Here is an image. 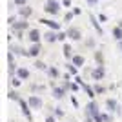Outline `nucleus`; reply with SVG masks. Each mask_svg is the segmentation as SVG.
<instances>
[{"mask_svg":"<svg viewBox=\"0 0 122 122\" xmlns=\"http://www.w3.org/2000/svg\"><path fill=\"white\" fill-rule=\"evenodd\" d=\"M62 5H66V7H69V5H71V0H64V2H62Z\"/></svg>","mask_w":122,"mask_h":122,"instance_id":"35","label":"nucleus"},{"mask_svg":"<svg viewBox=\"0 0 122 122\" xmlns=\"http://www.w3.org/2000/svg\"><path fill=\"white\" fill-rule=\"evenodd\" d=\"M66 67H67V71L71 73V75H76V69H78V67H76L73 62H71V64H66Z\"/></svg>","mask_w":122,"mask_h":122,"instance_id":"23","label":"nucleus"},{"mask_svg":"<svg viewBox=\"0 0 122 122\" xmlns=\"http://www.w3.org/2000/svg\"><path fill=\"white\" fill-rule=\"evenodd\" d=\"M40 36H42V33L38 29H29V33H27V38L31 40V44H33V42H38Z\"/></svg>","mask_w":122,"mask_h":122,"instance_id":"10","label":"nucleus"},{"mask_svg":"<svg viewBox=\"0 0 122 122\" xmlns=\"http://www.w3.org/2000/svg\"><path fill=\"white\" fill-rule=\"evenodd\" d=\"M13 53H16V55H24V56H29V51L27 49H24V47H20V46H11L9 47Z\"/></svg>","mask_w":122,"mask_h":122,"instance_id":"15","label":"nucleus"},{"mask_svg":"<svg viewBox=\"0 0 122 122\" xmlns=\"http://www.w3.org/2000/svg\"><path fill=\"white\" fill-rule=\"evenodd\" d=\"M18 15H20L22 18H27V16L33 15V9H31L29 5H18Z\"/></svg>","mask_w":122,"mask_h":122,"instance_id":"9","label":"nucleus"},{"mask_svg":"<svg viewBox=\"0 0 122 122\" xmlns=\"http://www.w3.org/2000/svg\"><path fill=\"white\" fill-rule=\"evenodd\" d=\"M13 2H15V5H25L27 0H13Z\"/></svg>","mask_w":122,"mask_h":122,"instance_id":"33","label":"nucleus"},{"mask_svg":"<svg viewBox=\"0 0 122 122\" xmlns=\"http://www.w3.org/2000/svg\"><path fill=\"white\" fill-rule=\"evenodd\" d=\"M67 36H69V38H71V40H80L82 38V33H80V29H78V27H69V29H67Z\"/></svg>","mask_w":122,"mask_h":122,"instance_id":"5","label":"nucleus"},{"mask_svg":"<svg viewBox=\"0 0 122 122\" xmlns=\"http://www.w3.org/2000/svg\"><path fill=\"white\" fill-rule=\"evenodd\" d=\"M35 66L38 67V69H42V71H47L46 64H44V62H42V60H36V62H35Z\"/></svg>","mask_w":122,"mask_h":122,"instance_id":"24","label":"nucleus"},{"mask_svg":"<svg viewBox=\"0 0 122 122\" xmlns=\"http://www.w3.org/2000/svg\"><path fill=\"white\" fill-rule=\"evenodd\" d=\"M47 75H49V78H58V69L56 67H47Z\"/></svg>","mask_w":122,"mask_h":122,"instance_id":"22","label":"nucleus"},{"mask_svg":"<svg viewBox=\"0 0 122 122\" xmlns=\"http://www.w3.org/2000/svg\"><path fill=\"white\" fill-rule=\"evenodd\" d=\"M53 113H55V117H64V111H62L60 107H55V109H53Z\"/></svg>","mask_w":122,"mask_h":122,"instance_id":"27","label":"nucleus"},{"mask_svg":"<svg viewBox=\"0 0 122 122\" xmlns=\"http://www.w3.org/2000/svg\"><path fill=\"white\" fill-rule=\"evenodd\" d=\"M104 91H106L104 86H95V93H104Z\"/></svg>","mask_w":122,"mask_h":122,"instance_id":"30","label":"nucleus"},{"mask_svg":"<svg viewBox=\"0 0 122 122\" xmlns=\"http://www.w3.org/2000/svg\"><path fill=\"white\" fill-rule=\"evenodd\" d=\"M71 89L73 91H78V82H76V84H71Z\"/></svg>","mask_w":122,"mask_h":122,"instance_id":"36","label":"nucleus"},{"mask_svg":"<svg viewBox=\"0 0 122 122\" xmlns=\"http://www.w3.org/2000/svg\"><path fill=\"white\" fill-rule=\"evenodd\" d=\"M11 82H13V86H15V87H18V86H20V84H22L20 76H18V78H13V80H11Z\"/></svg>","mask_w":122,"mask_h":122,"instance_id":"29","label":"nucleus"},{"mask_svg":"<svg viewBox=\"0 0 122 122\" xmlns=\"http://www.w3.org/2000/svg\"><path fill=\"white\" fill-rule=\"evenodd\" d=\"M46 122H55V117H53V115H49V117L46 118Z\"/></svg>","mask_w":122,"mask_h":122,"instance_id":"37","label":"nucleus"},{"mask_svg":"<svg viewBox=\"0 0 122 122\" xmlns=\"http://www.w3.org/2000/svg\"><path fill=\"white\" fill-rule=\"evenodd\" d=\"M113 36H115V40H122V27L120 25H117L113 29Z\"/></svg>","mask_w":122,"mask_h":122,"instance_id":"21","label":"nucleus"},{"mask_svg":"<svg viewBox=\"0 0 122 122\" xmlns=\"http://www.w3.org/2000/svg\"><path fill=\"white\" fill-rule=\"evenodd\" d=\"M89 20H91L93 27L97 29V33H98V35H102V27H100V24H98V20H97V18H95V15H91V16H89Z\"/></svg>","mask_w":122,"mask_h":122,"instance_id":"18","label":"nucleus"},{"mask_svg":"<svg viewBox=\"0 0 122 122\" xmlns=\"http://www.w3.org/2000/svg\"><path fill=\"white\" fill-rule=\"evenodd\" d=\"M95 58H97L98 64H104V58H102V51H97V53H95Z\"/></svg>","mask_w":122,"mask_h":122,"instance_id":"26","label":"nucleus"},{"mask_svg":"<svg viewBox=\"0 0 122 122\" xmlns=\"http://www.w3.org/2000/svg\"><path fill=\"white\" fill-rule=\"evenodd\" d=\"M102 118H104V122H111V115H106V113H102Z\"/></svg>","mask_w":122,"mask_h":122,"instance_id":"32","label":"nucleus"},{"mask_svg":"<svg viewBox=\"0 0 122 122\" xmlns=\"http://www.w3.org/2000/svg\"><path fill=\"white\" fill-rule=\"evenodd\" d=\"M44 38H46L49 44H53V42L58 40V33H55V29H49L47 33H44Z\"/></svg>","mask_w":122,"mask_h":122,"instance_id":"11","label":"nucleus"},{"mask_svg":"<svg viewBox=\"0 0 122 122\" xmlns=\"http://www.w3.org/2000/svg\"><path fill=\"white\" fill-rule=\"evenodd\" d=\"M118 49H122V40H118Z\"/></svg>","mask_w":122,"mask_h":122,"instance_id":"41","label":"nucleus"},{"mask_svg":"<svg viewBox=\"0 0 122 122\" xmlns=\"http://www.w3.org/2000/svg\"><path fill=\"white\" fill-rule=\"evenodd\" d=\"M42 24H46L49 29H55V31H58L60 29V24L58 22H53V20H47V18H42Z\"/></svg>","mask_w":122,"mask_h":122,"instance_id":"14","label":"nucleus"},{"mask_svg":"<svg viewBox=\"0 0 122 122\" xmlns=\"http://www.w3.org/2000/svg\"><path fill=\"white\" fill-rule=\"evenodd\" d=\"M71 62L75 64L76 67H82V66H84V56H82V55H75L71 58Z\"/></svg>","mask_w":122,"mask_h":122,"instance_id":"16","label":"nucleus"},{"mask_svg":"<svg viewBox=\"0 0 122 122\" xmlns=\"http://www.w3.org/2000/svg\"><path fill=\"white\" fill-rule=\"evenodd\" d=\"M7 97H9L11 100H20V97H18V93H16V91H9V93H7Z\"/></svg>","mask_w":122,"mask_h":122,"instance_id":"25","label":"nucleus"},{"mask_svg":"<svg viewBox=\"0 0 122 122\" xmlns=\"http://www.w3.org/2000/svg\"><path fill=\"white\" fill-rule=\"evenodd\" d=\"M27 102H29V106L33 107V109H40V107H42V98L36 97V95L29 97V98H27Z\"/></svg>","mask_w":122,"mask_h":122,"instance_id":"7","label":"nucleus"},{"mask_svg":"<svg viewBox=\"0 0 122 122\" xmlns=\"http://www.w3.org/2000/svg\"><path fill=\"white\" fill-rule=\"evenodd\" d=\"M106 106H107L109 111H117V100H115V98H107V100H106Z\"/></svg>","mask_w":122,"mask_h":122,"instance_id":"19","label":"nucleus"},{"mask_svg":"<svg viewBox=\"0 0 122 122\" xmlns=\"http://www.w3.org/2000/svg\"><path fill=\"white\" fill-rule=\"evenodd\" d=\"M29 56H38L40 55V51H42V47H40V44H38V42H33V44H31V47L29 49Z\"/></svg>","mask_w":122,"mask_h":122,"instance_id":"12","label":"nucleus"},{"mask_svg":"<svg viewBox=\"0 0 122 122\" xmlns=\"http://www.w3.org/2000/svg\"><path fill=\"white\" fill-rule=\"evenodd\" d=\"M44 11H46L47 15H58L60 13V4L56 2V0H46V5H44Z\"/></svg>","mask_w":122,"mask_h":122,"instance_id":"2","label":"nucleus"},{"mask_svg":"<svg viewBox=\"0 0 122 122\" xmlns=\"http://www.w3.org/2000/svg\"><path fill=\"white\" fill-rule=\"evenodd\" d=\"M86 44H87V46H89V47H93V46H95V42H93V40H91V38H89V40H87V42H86Z\"/></svg>","mask_w":122,"mask_h":122,"instance_id":"40","label":"nucleus"},{"mask_svg":"<svg viewBox=\"0 0 122 122\" xmlns=\"http://www.w3.org/2000/svg\"><path fill=\"white\" fill-rule=\"evenodd\" d=\"M97 2H98V0H87V4H89V5H97Z\"/></svg>","mask_w":122,"mask_h":122,"instance_id":"38","label":"nucleus"},{"mask_svg":"<svg viewBox=\"0 0 122 122\" xmlns=\"http://www.w3.org/2000/svg\"><path fill=\"white\" fill-rule=\"evenodd\" d=\"M98 20L100 22H107V16L104 15V13H100V15H98Z\"/></svg>","mask_w":122,"mask_h":122,"instance_id":"34","label":"nucleus"},{"mask_svg":"<svg viewBox=\"0 0 122 122\" xmlns=\"http://www.w3.org/2000/svg\"><path fill=\"white\" fill-rule=\"evenodd\" d=\"M18 104H20V109H22V113H24V117L27 118V120H33V117H31V111H29V102H25V100H18Z\"/></svg>","mask_w":122,"mask_h":122,"instance_id":"4","label":"nucleus"},{"mask_svg":"<svg viewBox=\"0 0 122 122\" xmlns=\"http://www.w3.org/2000/svg\"><path fill=\"white\" fill-rule=\"evenodd\" d=\"M73 16H75V13H73V11H69V13H66L64 20H66V22H71V18H73Z\"/></svg>","mask_w":122,"mask_h":122,"instance_id":"28","label":"nucleus"},{"mask_svg":"<svg viewBox=\"0 0 122 122\" xmlns=\"http://www.w3.org/2000/svg\"><path fill=\"white\" fill-rule=\"evenodd\" d=\"M73 13H75V15H80L82 11H80V7H75V9H73Z\"/></svg>","mask_w":122,"mask_h":122,"instance_id":"39","label":"nucleus"},{"mask_svg":"<svg viewBox=\"0 0 122 122\" xmlns=\"http://www.w3.org/2000/svg\"><path fill=\"white\" fill-rule=\"evenodd\" d=\"M11 27H13V31H24V29H27L29 27V24H27V20H16L15 24H11Z\"/></svg>","mask_w":122,"mask_h":122,"instance_id":"6","label":"nucleus"},{"mask_svg":"<svg viewBox=\"0 0 122 122\" xmlns=\"http://www.w3.org/2000/svg\"><path fill=\"white\" fill-rule=\"evenodd\" d=\"M62 51H64V56H66V58H73V56H75V55H73V47L67 46V44L62 47Z\"/></svg>","mask_w":122,"mask_h":122,"instance_id":"20","label":"nucleus"},{"mask_svg":"<svg viewBox=\"0 0 122 122\" xmlns=\"http://www.w3.org/2000/svg\"><path fill=\"white\" fill-rule=\"evenodd\" d=\"M118 25H120V27H122V20H120V22H118Z\"/></svg>","mask_w":122,"mask_h":122,"instance_id":"42","label":"nucleus"},{"mask_svg":"<svg viewBox=\"0 0 122 122\" xmlns=\"http://www.w3.org/2000/svg\"><path fill=\"white\" fill-rule=\"evenodd\" d=\"M16 76H20L22 80H24V78H29V71H27L25 67H18V69H16Z\"/></svg>","mask_w":122,"mask_h":122,"instance_id":"17","label":"nucleus"},{"mask_svg":"<svg viewBox=\"0 0 122 122\" xmlns=\"http://www.w3.org/2000/svg\"><path fill=\"white\" fill-rule=\"evenodd\" d=\"M91 76L95 78V80H102V78L106 76V69H104V64H98V66L91 71Z\"/></svg>","mask_w":122,"mask_h":122,"instance_id":"3","label":"nucleus"},{"mask_svg":"<svg viewBox=\"0 0 122 122\" xmlns=\"http://www.w3.org/2000/svg\"><path fill=\"white\" fill-rule=\"evenodd\" d=\"M87 115L93 118L95 122H104V118H102V113L98 111V106H97V102H89L87 104Z\"/></svg>","mask_w":122,"mask_h":122,"instance_id":"1","label":"nucleus"},{"mask_svg":"<svg viewBox=\"0 0 122 122\" xmlns=\"http://www.w3.org/2000/svg\"><path fill=\"white\" fill-rule=\"evenodd\" d=\"M7 66H9V71L11 73H15L16 71V64H15V53L13 51H7Z\"/></svg>","mask_w":122,"mask_h":122,"instance_id":"8","label":"nucleus"},{"mask_svg":"<svg viewBox=\"0 0 122 122\" xmlns=\"http://www.w3.org/2000/svg\"><path fill=\"white\" fill-rule=\"evenodd\" d=\"M67 33H62V31H58V40H66Z\"/></svg>","mask_w":122,"mask_h":122,"instance_id":"31","label":"nucleus"},{"mask_svg":"<svg viewBox=\"0 0 122 122\" xmlns=\"http://www.w3.org/2000/svg\"><path fill=\"white\" fill-rule=\"evenodd\" d=\"M64 93H66V87H53V97L56 98V100H62L64 98Z\"/></svg>","mask_w":122,"mask_h":122,"instance_id":"13","label":"nucleus"}]
</instances>
